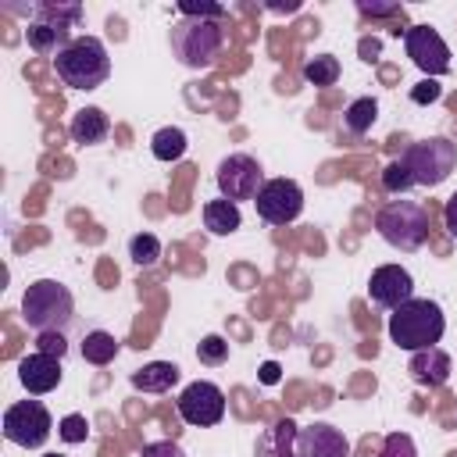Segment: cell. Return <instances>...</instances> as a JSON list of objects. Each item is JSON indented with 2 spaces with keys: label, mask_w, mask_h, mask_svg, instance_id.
<instances>
[{
  "label": "cell",
  "mask_w": 457,
  "mask_h": 457,
  "mask_svg": "<svg viewBox=\"0 0 457 457\" xmlns=\"http://www.w3.org/2000/svg\"><path fill=\"white\" fill-rule=\"evenodd\" d=\"M21 318L32 332H68V325L75 321L71 289L57 278L29 282V289L21 296Z\"/></svg>",
  "instance_id": "1"
},
{
  "label": "cell",
  "mask_w": 457,
  "mask_h": 457,
  "mask_svg": "<svg viewBox=\"0 0 457 457\" xmlns=\"http://www.w3.org/2000/svg\"><path fill=\"white\" fill-rule=\"evenodd\" d=\"M446 332V318H443V307L436 300H407L400 303L393 314H389V339L400 346V350H428L443 339Z\"/></svg>",
  "instance_id": "2"
},
{
  "label": "cell",
  "mask_w": 457,
  "mask_h": 457,
  "mask_svg": "<svg viewBox=\"0 0 457 457\" xmlns=\"http://www.w3.org/2000/svg\"><path fill=\"white\" fill-rule=\"evenodd\" d=\"M54 71L68 89H96L107 82L111 75V57L104 39L96 36H75L57 57H54Z\"/></svg>",
  "instance_id": "3"
},
{
  "label": "cell",
  "mask_w": 457,
  "mask_h": 457,
  "mask_svg": "<svg viewBox=\"0 0 457 457\" xmlns=\"http://www.w3.org/2000/svg\"><path fill=\"white\" fill-rule=\"evenodd\" d=\"M225 43V29L221 21L211 18H179L171 25V54L179 57V64L186 68H211L221 54Z\"/></svg>",
  "instance_id": "4"
},
{
  "label": "cell",
  "mask_w": 457,
  "mask_h": 457,
  "mask_svg": "<svg viewBox=\"0 0 457 457\" xmlns=\"http://www.w3.org/2000/svg\"><path fill=\"white\" fill-rule=\"evenodd\" d=\"M428 225H432L428 207L418 204V200H389V204L375 214V228H378V236H382L389 246L407 250V253L425 246V239H428Z\"/></svg>",
  "instance_id": "5"
},
{
  "label": "cell",
  "mask_w": 457,
  "mask_h": 457,
  "mask_svg": "<svg viewBox=\"0 0 457 457\" xmlns=\"http://www.w3.org/2000/svg\"><path fill=\"white\" fill-rule=\"evenodd\" d=\"M400 161L407 164L414 186H439L450 179V171L457 168V143L443 139V136H432V139H421V143H411Z\"/></svg>",
  "instance_id": "6"
},
{
  "label": "cell",
  "mask_w": 457,
  "mask_h": 457,
  "mask_svg": "<svg viewBox=\"0 0 457 457\" xmlns=\"http://www.w3.org/2000/svg\"><path fill=\"white\" fill-rule=\"evenodd\" d=\"M54 418L39 400H18L4 411V436L21 450H39L50 439Z\"/></svg>",
  "instance_id": "7"
},
{
  "label": "cell",
  "mask_w": 457,
  "mask_h": 457,
  "mask_svg": "<svg viewBox=\"0 0 457 457\" xmlns=\"http://www.w3.org/2000/svg\"><path fill=\"white\" fill-rule=\"evenodd\" d=\"M214 182H218V189H221L225 200L239 204V200H253L261 193L264 171H261L257 157H250V154H228V157H221V164L214 171Z\"/></svg>",
  "instance_id": "8"
},
{
  "label": "cell",
  "mask_w": 457,
  "mask_h": 457,
  "mask_svg": "<svg viewBox=\"0 0 457 457\" xmlns=\"http://www.w3.org/2000/svg\"><path fill=\"white\" fill-rule=\"evenodd\" d=\"M175 411L186 425H196V428H207V425H218L225 418V393L214 386V382H189L179 400H175Z\"/></svg>",
  "instance_id": "9"
},
{
  "label": "cell",
  "mask_w": 457,
  "mask_h": 457,
  "mask_svg": "<svg viewBox=\"0 0 457 457\" xmlns=\"http://www.w3.org/2000/svg\"><path fill=\"white\" fill-rule=\"evenodd\" d=\"M253 204L268 225H289L303 211V189L293 179H268L261 193L253 196Z\"/></svg>",
  "instance_id": "10"
},
{
  "label": "cell",
  "mask_w": 457,
  "mask_h": 457,
  "mask_svg": "<svg viewBox=\"0 0 457 457\" xmlns=\"http://www.w3.org/2000/svg\"><path fill=\"white\" fill-rule=\"evenodd\" d=\"M403 46H407V57H411L428 79L450 71V46L443 43V36H439L436 29H428V25H411V29L403 32Z\"/></svg>",
  "instance_id": "11"
},
{
  "label": "cell",
  "mask_w": 457,
  "mask_h": 457,
  "mask_svg": "<svg viewBox=\"0 0 457 457\" xmlns=\"http://www.w3.org/2000/svg\"><path fill=\"white\" fill-rule=\"evenodd\" d=\"M368 296L371 303L386 307V311H396L400 303L414 300V278L407 268L400 264H382L371 271V282H368Z\"/></svg>",
  "instance_id": "12"
},
{
  "label": "cell",
  "mask_w": 457,
  "mask_h": 457,
  "mask_svg": "<svg viewBox=\"0 0 457 457\" xmlns=\"http://www.w3.org/2000/svg\"><path fill=\"white\" fill-rule=\"evenodd\" d=\"M346 453H350L346 436L328 421H314L296 436V457H346Z\"/></svg>",
  "instance_id": "13"
},
{
  "label": "cell",
  "mask_w": 457,
  "mask_h": 457,
  "mask_svg": "<svg viewBox=\"0 0 457 457\" xmlns=\"http://www.w3.org/2000/svg\"><path fill=\"white\" fill-rule=\"evenodd\" d=\"M61 361L57 357H46V353H29L18 361V382L32 393V396H43V393H54L61 386Z\"/></svg>",
  "instance_id": "14"
},
{
  "label": "cell",
  "mask_w": 457,
  "mask_h": 457,
  "mask_svg": "<svg viewBox=\"0 0 457 457\" xmlns=\"http://www.w3.org/2000/svg\"><path fill=\"white\" fill-rule=\"evenodd\" d=\"M296 436H300V425L293 418H282L257 436L253 457H296Z\"/></svg>",
  "instance_id": "15"
},
{
  "label": "cell",
  "mask_w": 457,
  "mask_h": 457,
  "mask_svg": "<svg viewBox=\"0 0 457 457\" xmlns=\"http://www.w3.org/2000/svg\"><path fill=\"white\" fill-rule=\"evenodd\" d=\"M407 371H411V378H414L418 386L436 389V386H443V382L450 378V353H446V350H439V346L418 350V353H411Z\"/></svg>",
  "instance_id": "16"
},
{
  "label": "cell",
  "mask_w": 457,
  "mask_h": 457,
  "mask_svg": "<svg viewBox=\"0 0 457 457\" xmlns=\"http://www.w3.org/2000/svg\"><path fill=\"white\" fill-rule=\"evenodd\" d=\"M68 132H71V139H75V143L93 146V143H104V139H107L111 121H107V114H104L100 107H79V111L71 114Z\"/></svg>",
  "instance_id": "17"
},
{
  "label": "cell",
  "mask_w": 457,
  "mask_h": 457,
  "mask_svg": "<svg viewBox=\"0 0 457 457\" xmlns=\"http://www.w3.org/2000/svg\"><path fill=\"white\" fill-rule=\"evenodd\" d=\"M179 382V364L171 361H150L139 371H132V386L139 393H168Z\"/></svg>",
  "instance_id": "18"
},
{
  "label": "cell",
  "mask_w": 457,
  "mask_h": 457,
  "mask_svg": "<svg viewBox=\"0 0 457 457\" xmlns=\"http://www.w3.org/2000/svg\"><path fill=\"white\" fill-rule=\"evenodd\" d=\"M32 18L50 25V29H57V32H64V36H71V29L82 21V4H54V0H46V4L32 7Z\"/></svg>",
  "instance_id": "19"
},
{
  "label": "cell",
  "mask_w": 457,
  "mask_h": 457,
  "mask_svg": "<svg viewBox=\"0 0 457 457\" xmlns=\"http://www.w3.org/2000/svg\"><path fill=\"white\" fill-rule=\"evenodd\" d=\"M204 225L214 232V236H228V232H236L239 225H243V214H239V204H232V200H207L204 204Z\"/></svg>",
  "instance_id": "20"
},
{
  "label": "cell",
  "mask_w": 457,
  "mask_h": 457,
  "mask_svg": "<svg viewBox=\"0 0 457 457\" xmlns=\"http://www.w3.org/2000/svg\"><path fill=\"white\" fill-rule=\"evenodd\" d=\"M186 146H189V139H186V132H182L179 125H164V129H157V132H154V139H150L154 157H157V161H164V164L179 161V157L186 154Z\"/></svg>",
  "instance_id": "21"
},
{
  "label": "cell",
  "mask_w": 457,
  "mask_h": 457,
  "mask_svg": "<svg viewBox=\"0 0 457 457\" xmlns=\"http://www.w3.org/2000/svg\"><path fill=\"white\" fill-rule=\"evenodd\" d=\"M118 350H121V343L114 339V332H104V328H93L82 339V357L89 364H111L118 357Z\"/></svg>",
  "instance_id": "22"
},
{
  "label": "cell",
  "mask_w": 457,
  "mask_h": 457,
  "mask_svg": "<svg viewBox=\"0 0 457 457\" xmlns=\"http://www.w3.org/2000/svg\"><path fill=\"white\" fill-rule=\"evenodd\" d=\"M25 39H29V46H32L36 54H54V57L71 43V36H64V32H57V29L43 25V21H29Z\"/></svg>",
  "instance_id": "23"
},
{
  "label": "cell",
  "mask_w": 457,
  "mask_h": 457,
  "mask_svg": "<svg viewBox=\"0 0 457 457\" xmlns=\"http://www.w3.org/2000/svg\"><path fill=\"white\" fill-rule=\"evenodd\" d=\"M375 118H378V104H375L371 96H357V100L346 107L343 125H346L350 136H364V132L375 125Z\"/></svg>",
  "instance_id": "24"
},
{
  "label": "cell",
  "mask_w": 457,
  "mask_h": 457,
  "mask_svg": "<svg viewBox=\"0 0 457 457\" xmlns=\"http://www.w3.org/2000/svg\"><path fill=\"white\" fill-rule=\"evenodd\" d=\"M303 79L311 86H336L339 82V61L332 54H318V57L303 61Z\"/></svg>",
  "instance_id": "25"
},
{
  "label": "cell",
  "mask_w": 457,
  "mask_h": 457,
  "mask_svg": "<svg viewBox=\"0 0 457 457\" xmlns=\"http://www.w3.org/2000/svg\"><path fill=\"white\" fill-rule=\"evenodd\" d=\"M129 257H132L139 268L157 264V257H161V239H157L154 232H136V236L129 239Z\"/></svg>",
  "instance_id": "26"
},
{
  "label": "cell",
  "mask_w": 457,
  "mask_h": 457,
  "mask_svg": "<svg viewBox=\"0 0 457 457\" xmlns=\"http://www.w3.org/2000/svg\"><path fill=\"white\" fill-rule=\"evenodd\" d=\"M411 186H414V179H411V171H407L403 161H389L382 168V189L386 193H407Z\"/></svg>",
  "instance_id": "27"
},
{
  "label": "cell",
  "mask_w": 457,
  "mask_h": 457,
  "mask_svg": "<svg viewBox=\"0 0 457 457\" xmlns=\"http://www.w3.org/2000/svg\"><path fill=\"white\" fill-rule=\"evenodd\" d=\"M196 357H200V364H211V368L225 364V361H228V339H221V336H204L200 346H196Z\"/></svg>",
  "instance_id": "28"
},
{
  "label": "cell",
  "mask_w": 457,
  "mask_h": 457,
  "mask_svg": "<svg viewBox=\"0 0 457 457\" xmlns=\"http://www.w3.org/2000/svg\"><path fill=\"white\" fill-rule=\"evenodd\" d=\"M378 457H418V450H414V439L407 432H389Z\"/></svg>",
  "instance_id": "29"
},
{
  "label": "cell",
  "mask_w": 457,
  "mask_h": 457,
  "mask_svg": "<svg viewBox=\"0 0 457 457\" xmlns=\"http://www.w3.org/2000/svg\"><path fill=\"white\" fill-rule=\"evenodd\" d=\"M36 350L61 361V357L68 353V336H64V332H36Z\"/></svg>",
  "instance_id": "30"
},
{
  "label": "cell",
  "mask_w": 457,
  "mask_h": 457,
  "mask_svg": "<svg viewBox=\"0 0 457 457\" xmlns=\"http://www.w3.org/2000/svg\"><path fill=\"white\" fill-rule=\"evenodd\" d=\"M57 436H61L64 443H86V436H89V425H86V418H82V414H68V418H61V425H57Z\"/></svg>",
  "instance_id": "31"
},
{
  "label": "cell",
  "mask_w": 457,
  "mask_h": 457,
  "mask_svg": "<svg viewBox=\"0 0 457 457\" xmlns=\"http://www.w3.org/2000/svg\"><path fill=\"white\" fill-rule=\"evenodd\" d=\"M179 14L182 18H211V21H221L225 18V7L221 4H189V0H182L179 4Z\"/></svg>",
  "instance_id": "32"
},
{
  "label": "cell",
  "mask_w": 457,
  "mask_h": 457,
  "mask_svg": "<svg viewBox=\"0 0 457 457\" xmlns=\"http://www.w3.org/2000/svg\"><path fill=\"white\" fill-rule=\"evenodd\" d=\"M439 96H443V86H439L436 79H421V82L411 89V100H414V104H436Z\"/></svg>",
  "instance_id": "33"
},
{
  "label": "cell",
  "mask_w": 457,
  "mask_h": 457,
  "mask_svg": "<svg viewBox=\"0 0 457 457\" xmlns=\"http://www.w3.org/2000/svg\"><path fill=\"white\" fill-rule=\"evenodd\" d=\"M139 457H186V453H182L179 443H171V439H157V443H146Z\"/></svg>",
  "instance_id": "34"
},
{
  "label": "cell",
  "mask_w": 457,
  "mask_h": 457,
  "mask_svg": "<svg viewBox=\"0 0 457 457\" xmlns=\"http://www.w3.org/2000/svg\"><path fill=\"white\" fill-rule=\"evenodd\" d=\"M357 11L361 14H371V18H389V14H400L403 7L400 4H371V0H361Z\"/></svg>",
  "instance_id": "35"
},
{
  "label": "cell",
  "mask_w": 457,
  "mask_h": 457,
  "mask_svg": "<svg viewBox=\"0 0 457 457\" xmlns=\"http://www.w3.org/2000/svg\"><path fill=\"white\" fill-rule=\"evenodd\" d=\"M443 225H446V232L457 239V193L446 200V207H443Z\"/></svg>",
  "instance_id": "36"
},
{
  "label": "cell",
  "mask_w": 457,
  "mask_h": 457,
  "mask_svg": "<svg viewBox=\"0 0 457 457\" xmlns=\"http://www.w3.org/2000/svg\"><path fill=\"white\" fill-rule=\"evenodd\" d=\"M278 371H282V368H278L275 361L261 364V382H264V386H275V382H278Z\"/></svg>",
  "instance_id": "37"
},
{
  "label": "cell",
  "mask_w": 457,
  "mask_h": 457,
  "mask_svg": "<svg viewBox=\"0 0 457 457\" xmlns=\"http://www.w3.org/2000/svg\"><path fill=\"white\" fill-rule=\"evenodd\" d=\"M361 57L364 61H375L378 57V39H361Z\"/></svg>",
  "instance_id": "38"
},
{
  "label": "cell",
  "mask_w": 457,
  "mask_h": 457,
  "mask_svg": "<svg viewBox=\"0 0 457 457\" xmlns=\"http://www.w3.org/2000/svg\"><path fill=\"white\" fill-rule=\"evenodd\" d=\"M43 457H61V453H43Z\"/></svg>",
  "instance_id": "39"
}]
</instances>
